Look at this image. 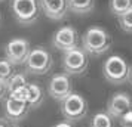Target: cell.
I'll return each instance as SVG.
<instances>
[{
  "instance_id": "cell-1",
  "label": "cell",
  "mask_w": 132,
  "mask_h": 127,
  "mask_svg": "<svg viewBox=\"0 0 132 127\" xmlns=\"http://www.w3.org/2000/svg\"><path fill=\"white\" fill-rule=\"evenodd\" d=\"M82 47L90 56H101L111 47V36L102 27H89L82 36Z\"/></svg>"
},
{
  "instance_id": "cell-2",
  "label": "cell",
  "mask_w": 132,
  "mask_h": 127,
  "mask_svg": "<svg viewBox=\"0 0 132 127\" xmlns=\"http://www.w3.org/2000/svg\"><path fill=\"white\" fill-rule=\"evenodd\" d=\"M129 71L131 68L128 65V62L117 55L108 56L102 64V75L111 84L119 86L126 83L129 80Z\"/></svg>"
},
{
  "instance_id": "cell-3",
  "label": "cell",
  "mask_w": 132,
  "mask_h": 127,
  "mask_svg": "<svg viewBox=\"0 0 132 127\" xmlns=\"http://www.w3.org/2000/svg\"><path fill=\"white\" fill-rule=\"evenodd\" d=\"M24 65L27 73L34 74V75H45L51 71V68L54 65V59L49 50H46L42 46H37L30 50Z\"/></svg>"
},
{
  "instance_id": "cell-4",
  "label": "cell",
  "mask_w": 132,
  "mask_h": 127,
  "mask_svg": "<svg viewBox=\"0 0 132 127\" xmlns=\"http://www.w3.org/2000/svg\"><path fill=\"white\" fill-rule=\"evenodd\" d=\"M61 114L67 121H79L88 114V102L82 95L70 93L61 101Z\"/></svg>"
},
{
  "instance_id": "cell-5",
  "label": "cell",
  "mask_w": 132,
  "mask_h": 127,
  "mask_svg": "<svg viewBox=\"0 0 132 127\" xmlns=\"http://www.w3.org/2000/svg\"><path fill=\"white\" fill-rule=\"evenodd\" d=\"M11 11L21 25H31L39 18L40 6L37 0H12Z\"/></svg>"
},
{
  "instance_id": "cell-6",
  "label": "cell",
  "mask_w": 132,
  "mask_h": 127,
  "mask_svg": "<svg viewBox=\"0 0 132 127\" xmlns=\"http://www.w3.org/2000/svg\"><path fill=\"white\" fill-rule=\"evenodd\" d=\"M89 64L88 53L85 52L83 47H76L71 50L64 52L62 58V67L68 75H80L86 71Z\"/></svg>"
},
{
  "instance_id": "cell-7",
  "label": "cell",
  "mask_w": 132,
  "mask_h": 127,
  "mask_svg": "<svg viewBox=\"0 0 132 127\" xmlns=\"http://www.w3.org/2000/svg\"><path fill=\"white\" fill-rule=\"evenodd\" d=\"M30 43L25 38H12L5 46V56L13 65H24L30 53Z\"/></svg>"
},
{
  "instance_id": "cell-8",
  "label": "cell",
  "mask_w": 132,
  "mask_h": 127,
  "mask_svg": "<svg viewBox=\"0 0 132 127\" xmlns=\"http://www.w3.org/2000/svg\"><path fill=\"white\" fill-rule=\"evenodd\" d=\"M79 43H80L79 33L74 27H71V25H67V27L60 28V30L54 34V38H52L54 47L60 49L62 52H67V50H71V49L79 47Z\"/></svg>"
},
{
  "instance_id": "cell-9",
  "label": "cell",
  "mask_w": 132,
  "mask_h": 127,
  "mask_svg": "<svg viewBox=\"0 0 132 127\" xmlns=\"http://www.w3.org/2000/svg\"><path fill=\"white\" fill-rule=\"evenodd\" d=\"M71 93V81L67 73L62 74H55L52 79L49 80L48 84V95L54 101L61 102L64 97H67Z\"/></svg>"
},
{
  "instance_id": "cell-10",
  "label": "cell",
  "mask_w": 132,
  "mask_h": 127,
  "mask_svg": "<svg viewBox=\"0 0 132 127\" xmlns=\"http://www.w3.org/2000/svg\"><path fill=\"white\" fill-rule=\"evenodd\" d=\"M129 109H132V97L125 92L114 93L107 102V112L117 120Z\"/></svg>"
},
{
  "instance_id": "cell-11",
  "label": "cell",
  "mask_w": 132,
  "mask_h": 127,
  "mask_svg": "<svg viewBox=\"0 0 132 127\" xmlns=\"http://www.w3.org/2000/svg\"><path fill=\"white\" fill-rule=\"evenodd\" d=\"M28 109H30V105L27 101H22V99H16L13 96L6 97V102H5V114L12 123H18V121L24 120L27 114H28Z\"/></svg>"
},
{
  "instance_id": "cell-12",
  "label": "cell",
  "mask_w": 132,
  "mask_h": 127,
  "mask_svg": "<svg viewBox=\"0 0 132 127\" xmlns=\"http://www.w3.org/2000/svg\"><path fill=\"white\" fill-rule=\"evenodd\" d=\"M39 6L48 18L54 21L64 19L67 13L70 12L67 0H39Z\"/></svg>"
},
{
  "instance_id": "cell-13",
  "label": "cell",
  "mask_w": 132,
  "mask_h": 127,
  "mask_svg": "<svg viewBox=\"0 0 132 127\" xmlns=\"http://www.w3.org/2000/svg\"><path fill=\"white\" fill-rule=\"evenodd\" d=\"M27 102L30 108H39L45 101V92L36 83H28L27 84Z\"/></svg>"
},
{
  "instance_id": "cell-14",
  "label": "cell",
  "mask_w": 132,
  "mask_h": 127,
  "mask_svg": "<svg viewBox=\"0 0 132 127\" xmlns=\"http://www.w3.org/2000/svg\"><path fill=\"white\" fill-rule=\"evenodd\" d=\"M67 2H68V9L77 15L89 13L95 6V0H67Z\"/></svg>"
},
{
  "instance_id": "cell-15",
  "label": "cell",
  "mask_w": 132,
  "mask_h": 127,
  "mask_svg": "<svg viewBox=\"0 0 132 127\" xmlns=\"http://www.w3.org/2000/svg\"><path fill=\"white\" fill-rule=\"evenodd\" d=\"M90 127H114V118L105 112H96L92 118Z\"/></svg>"
},
{
  "instance_id": "cell-16",
  "label": "cell",
  "mask_w": 132,
  "mask_h": 127,
  "mask_svg": "<svg viewBox=\"0 0 132 127\" xmlns=\"http://www.w3.org/2000/svg\"><path fill=\"white\" fill-rule=\"evenodd\" d=\"M27 79H25L24 74H15L13 73V75L11 77V80L7 81V93H12V92L15 90H19V89H24V87H27Z\"/></svg>"
},
{
  "instance_id": "cell-17",
  "label": "cell",
  "mask_w": 132,
  "mask_h": 127,
  "mask_svg": "<svg viewBox=\"0 0 132 127\" xmlns=\"http://www.w3.org/2000/svg\"><path fill=\"white\" fill-rule=\"evenodd\" d=\"M132 7V0H110V12L114 16H120Z\"/></svg>"
},
{
  "instance_id": "cell-18",
  "label": "cell",
  "mask_w": 132,
  "mask_h": 127,
  "mask_svg": "<svg viewBox=\"0 0 132 127\" xmlns=\"http://www.w3.org/2000/svg\"><path fill=\"white\" fill-rule=\"evenodd\" d=\"M12 75H13V64H11L6 58L0 59V80L7 83Z\"/></svg>"
},
{
  "instance_id": "cell-19",
  "label": "cell",
  "mask_w": 132,
  "mask_h": 127,
  "mask_svg": "<svg viewBox=\"0 0 132 127\" xmlns=\"http://www.w3.org/2000/svg\"><path fill=\"white\" fill-rule=\"evenodd\" d=\"M117 19L122 30L126 33H132V7L128 9L125 13H122L120 16H117Z\"/></svg>"
},
{
  "instance_id": "cell-20",
  "label": "cell",
  "mask_w": 132,
  "mask_h": 127,
  "mask_svg": "<svg viewBox=\"0 0 132 127\" xmlns=\"http://www.w3.org/2000/svg\"><path fill=\"white\" fill-rule=\"evenodd\" d=\"M119 123L122 127H132V109H129L128 112H125L120 117Z\"/></svg>"
},
{
  "instance_id": "cell-21",
  "label": "cell",
  "mask_w": 132,
  "mask_h": 127,
  "mask_svg": "<svg viewBox=\"0 0 132 127\" xmlns=\"http://www.w3.org/2000/svg\"><path fill=\"white\" fill-rule=\"evenodd\" d=\"M6 92H7V83H6V81H2V80H0V101L5 97Z\"/></svg>"
},
{
  "instance_id": "cell-22",
  "label": "cell",
  "mask_w": 132,
  "mask_h": 127,
  "mask_svg": "<svg viewBox=\"0 0 132 127\" xmlns=\"http://www.w3.org/2000/svg\"><path fill=\"white\" fill-rule=\"evenodd\" d=\"M11 123L12 121L7 117H0V127H11Z\"/></svg>"
},
{
  "instance_id": "cell-23",
  "label": "cell",
  "mask_w": 132,
  "mask_h": 127,
  "mask_svg": "<svg viewBox=\"0 0 132 127\" xmlns=\"http://www.w3.org/2000/svg\"><path fill=\"white\" fill-rule=\"evenodd\" d=\"M54 127H73L71 124H70V121H61V123H58V124H55Z\"/></svg>"
},
{
  "instance_id": "cell-24",
  "label": "cell",
  "mask_w": 132,
  "mask_h": 127,
  "mask_svg": "<svg viewBox=\"0 0 132 127\" xmlns=\"http://www.w3.org/2000/svg\"><path fill=\"white\" fill-rule=\"evenodd\" d=\"M129 83L132 84V67H131V71H129Z\"/></svg>"
},
{
  "instance_id": "cell-25",
  "label": "cell",
  "mask_w": 132,
  "mask_h": 127,
  "mask_svg": "<svg viewBox=\"0 0 132 127\" xmlns=\"http://www.w3.org/2000/svg\"><path fill=\"white\" fill-rule=\"evenodd\" d=\"M11 127H16V126H11Z\"/></svg>"
},
{
  "instance_id": "cell-26",
  "label": "cell",
  "mask_w": 132,
  "mask_h": 127,
  "mask_svg": "<svg viewBox=\"0 0 132 127\" xmlns=\"http://www.w3.org/2000/svg\"><path fill=\"white\" fill-rule=\"evenodd\" d=\"M2 2H3V0H0V3H2Z\"/></svg>"
}]
</instances>
